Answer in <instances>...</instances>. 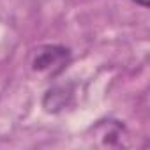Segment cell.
Wrapping results in <instances>:
<instances>
[{"instance_id":"obj_2","label":"cell","mask_w":150,"mask_h":150,"mask_svg":"<svg viewBox=\"0 0 150 150\" xmlns=\"http://www.w3.org/2000/svg\"><path fill=\"white\" fill-rule=\"evenodd\" d=\"M134 4H138V6H141V7H148V0H132Z\"/></svg>"},{"instance_id":"obj_1","label":"cell","mask_w":150,"mask_h":150,"mask_svg":"<svg viewBox=\"0 0 150 150\" xmlns=\"http://www.w3.org/2000/svg\"><path fill=\"white\" fill-rule=\"evenodd\" d=\"M71 62V51L64 46H57V44H48V46H41L34 51L32 55V71L35 72H42L48 76H57L60 74L67 64Z\"/></svg>"}]
</instances>
